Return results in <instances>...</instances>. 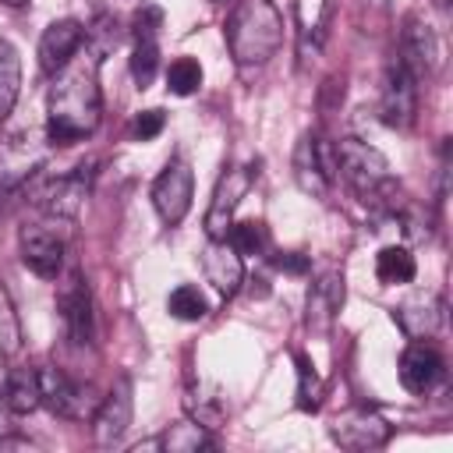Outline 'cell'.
Segmentation results:
<instances>
[{
    "mask_svg": "<svg viewBox=\"0 0 453 453\" xmlns=\"http://www.w3.org/2000/svg\"><path fill=\"white\" fill-rule=\"evenodd\" d=\"M99 60L103 53H74L50 85L46 99V142L74 145L99 127L103 117V92H99Z\"/></svg>",
    "mask_w": 453,
    "mask_h": 453,
    "instance_id": "1",
    "label": "cell"
},
{
    "mask_svg": "<svg viewBox=\"0 0 453 453\" xmlns=\"http://www.w3.org/2000/svg\"><path fill=\"white\" fill-rule=\"evenodd\" d=\"M156 446L163 453H202V449H212L216 442H212V435H209L205 425H198V421L188 418V421L166 425V432L156 439Z\"/></svg>",
    "mask_w": 453,
    "mask_h": 453,
    "instance_id": "22",
    "label": "cell"
},
{
    "mask_svg": "<svg viewBox=\"0 0 453 453\" xmlns=\"http://www.w3.org/2000/svg\"><path fill=\"white\" fill-rule=\"evenodd\" d=\"M21 350V319L11 304V294L7 287L0 283V354L4 357H14Z\"/></svg>",
    "mask_w": 453,
    "mask_h": 453,
    "instance_id": "29",
    "label": "cell"
},
{
    "mask_svg": "<svg viewBox=\"0 0 453 453\" xmlns=\"http://www.w3.org/2000/svg\"><path fill=\"white\" fill-rule=\"evenodd\" d=\"M159 25H163V11H159V7H152V4H142V11H134V21H131V28H134V39H156Z\"/></svg>",
    "mask_w": 453,
    "mask_h": 453,
    "instance_id": "33",
    "label": "cell"
},
{
    "mask_svg": "<svg viewBox=\"0 0 453 453\" xmlns=\"http://www.w3.org/2000/svg\"><path fill=\"white\" fill-rule=\"evenodd\" d=\"M57 308H60L67 340L74 347H88L92 336H96V315H92V294H88V287H85V280L78 273H71V280L60 287Z\"/></svg>",
    "mask_w": 453,
    "mask_h": 453,
    "instance_id": "10",
    "label": "cell"
},
{
    "mask_svg": "<svg viewBox=\"0 0 453 453\" xmlns=\"http://www.w3.org/2000/svg\"><path fill=\"white\" fill-rule=\"evenodd\" d=\"M226 46L241 67L265 64L283 46V14L273 0H237L226 18Z\"/></svg>",
    "mask_w": 453,
    "mask_h": 453,
    "instance_id": "2",
    "label": "cell"
},
{
    "mask_svg": "<svg viewBox=\"0 0 453 453\" xmlns=\"http://www.w3.org/2000/svg\"><path fill=\"white\" fill-rule=\"evenodd\" d=\"M251 180H255V170H251V166H230V170H223V177L216 180V191H212V202H209V212H205V234H209L212 241L226 237L241 198L251 191Z\"/></svg>",
    "mask_w": 453,
    "mask_h": 453,
    "instance_id": "9",
    "label": "cell"
},
{
    "mask_svg": "<svg viewBox=\"0 0 453 453\" xmlns=\"http://www.w3.org/2000/svg\"><path fill=\"white\" fill-rule=\"evenodd\" d=\"M400 382H403V389L407 393H414V396H425V393H432L439 382H442V375H446V361H442V354L432 347V343H421V340H414L403 354H400Z\"/></svg>",
    "mask_w": 453,
    "mask_h": 453,
    "instance_id": "13",
    "label": "cell"
},
{
    "mask_svg": "<svg viewBox=\"0 0 453 453\" xmlns=\"http://www.w3.org/2000/svg\"><path fill=\"white\" fill-rule=\"evenodd\" d=\"M414 273H418L414 255H411L403 244H389V248H382V251L375 255V276H379L382 283H389V287L411 283Z\"/></svg>",
    "mask_w": 453,
    "mask_h": 453,
    "instance_id": "25",
    "label": "cell"
},
{
    "mask_svg": "<svg viewBox=\"0 0 453 453\" xmlns=\"http://www.w3.org/2000/svg\"><path fill=\"white\" fill-rule=\"evenodd\" d=\"M435 4H439V7H446V4H449V0H435Z\"/></svg>",
    "mask_w": 453,
    "mask_h": 453,
    "instance_id": "37",
    "label": "cell"
},
{
    "mask_svg": "<svg viewBox=\"0 0 453 453\" xmlns=\"http://www.w3.org/2000/svg\"><path fill=\"white\" fill-rule=\"evenodd\" d=\"M276 269H287V273H304V269H308V258H304V255H283V258H276Z\"/></svg>",
    "mask_w": 453,
    "mask_h": 453,
    "instance_id": "34",
    "label": "cell"
},
{
    "mask_svg": "<svg viewBox=\"0 0 453 453\" xmlns=\"http://www.w3.org/2000/svg\"><path fill=\"white\" fill-rule=\"evenodd\" d=\"M163 124H166V113H163V110H142V113L131 120V134H134L138 142H152V138L163 131Z\"/></svg>",
    "mask_w": 453,
    "mask_h": 453,
    "instance_id": "32",
    "label": "cell"
},
{
    "mask_svg": "<svg viewBox=\"0 0 453 453\" xmlns=\"http://www.w3.org/2000/svg\"><path fill=\"white\" fill-rule=\"evenodd\" d=\"M198 85H202V64L195 57L170 60V67H166V88L173 96H191V92H198Z\"/></svg>",
    "mask_w": 453,
    "mask_h": 453,
    "instance_id": "28",
    "label": "cell"
},
{
    "mask_svg": "<svg viewBox=\"0 0 453 453\" xmlns=\"http://www.w3.org/2000/svg\"><path fill=\"white\" fill-rule=\"evenodd\" d=\"M131 411H134V400H131V379H117V386L99 400L96 414H92V435L99 446H117L131 425Z\"/></svg>",
    "mask_w": 453,
    "mask_h": 453,
    "instance_id": "12",
    "label": "cell"
},
{
    "mask_svg": "<svg viewBox=\"0 0 453 453\" xmlns=\"http://www.w3.org/2000/svg\"><path fill=\"white\" fill-rule=\"evenodd\" d=\"M340 304H343V276L336 269H329L308 287V329L326 333L333 326Z\"/></svg>",
    "mask_w": 453,
    "mask_h": 453,
    "instance_id": "19",
    "label": "cell"
},
{
    "mask_svg": "<svg viewBox=\"0 0 453 453\" xmlns=\"http://www.w3.org/2000/svg\"><path fill=\"white\" fill-rule=\"evenodd\" d=\"M156 71H159V46H156V39H134V50H131V78H134V85L149 88Z\"/></svg>",
    "mask_w": 453,
    "mask_h": 453,
    "instance_id": "27",
    "label": "cell"
},
{
    "mask_svg": "<svg viewBox=\"0 0 453 453\" xmlns=\"http://www.w3.org/2000/svg\"><path fill=\"white\" fill-rule=\"evenodd\" d=\"M88 166H74L71 173H60L53 180H46L39 191H35V205H42L50 216H60V219H74L88 198Z\"/></svg>",
    "mask_w": 453,
    "mask_h": 453,
    "instance_id": "11",
    "label": "cell"
},
{
    "mask_svg": "<svg viewBox=\"0 0 453 453\" xmlns=\"http://www.w3.org/2000/svg\"><path fill=\"white\" fill-rule=\"evenodd\" d=\"M166 311H170L173 319H180V322H198V319L209 315V301L202 297V290H198L195 283H180V287L170 290Z\"/></svg>",
    "mask_w": 453,
    "mask_h": 453,
    "instance_id": "26",
    "label": "cell"
},
{
    "mask_svg": "<svg viewBox=\"0 0 453 453\" xmlns=\"http://www.w3.org/2000/svg\"><path fill=\"white\" fill-rule=\"evenodd\" d=\"M226 241L241 251V255H258L265 248V226L255 223V219H241V223H230L226 230Z\"/></svg>",
    "mask_w": 453,
    "mask_h": 453,
    "instance_id": "31",
    "label": "cell"
},
{
    "mask_svg": "<svg viewBox=\"0 0 453 453\" xmlns=\"http://www.w3.org/2000/svg\"><path fill=\"white\" fill-rule=\"evenodd\" d=\"M389 435H393V425L368 407H350L329 425V439L340 449H379L389 442Z\"/></svg>",
    "mask_w": 453,
    "mask_h": 453,
    "instance_id": "6",
    "label": "cell"
},
{
    "mask_svg": "<svg viewBox=\"0 0 453 453\" xmlns=\"http://www.w3.org/2000/svg\"><path fill=\"white\" fill-rule=\"evenodd\" d=\"M0 449H32V442L28 439H4L0 435Z\"/></svg>",
    "mask_w": 453,
    "mask_h": 453,
    "instance_id": "35",
    "label": "cell"
},
{
    "mask_svg": "<svg viewBox=\"0 0 453 453\" xmlns=\"http://www.w3.org/2000/svg\"><path fill=\"white\" fill-rule=\"evenodd\" d=\"M21 92V57L11 39H0V120L11 117Z\"/></svg>",
    "mask_w": 453,
    "mask_h": 453,
    "instance_id": "23",
    "label": "cell"
},
{
    "mask_svg": "<svg viewBox=\"0 0 453 453\" xmlns=\"http://www.w3.org/2000/svg\"><path fill=\"white\" fill-rule=\"evenodd\" d=\"M184 407H188L191 421L205 425L209 432H212V428H219V425L226 421V400H223L212 386H202V382H198V386L184 396Z\"/></svg>",
    "mask_w": 453,
    "mask_h": 453,
    "instance_id": "24",
    "label": "cell"
},
{
    "mask_svg": "<svg viewBox=\"0 0 453 453\" xmlns=\"http://www.w3.org/2000/svg\"><path fill=\"white\" fill-rule=\"evenodd\" d=\"M202 269H205V280L223 297H230V294H237V287L244 280V255L226 237H219V241L209 237V244L202 248Z\"/></svg>",
    "mask_w": 453,
    "mask_h": 453,
    "instance_id": "15",
    "label": "cell"
},
{
    "mask_svg": "<svg viewBox=\"0 0 453 453\" xmlns=\"http://www.w3.org/2000/svg\"><path fill=\"white\" fill-rule=\"evenodd\" d=\"M0 4H7V7H21V4H28V0H0Z\"/></svg>",
    "mask_w": 453,
    "mask_h": 453,
    "instance_id": "36",
    "label": "cell"
},
{
    "mask_svg": "<svg viewBox=\"0 0 453 453\" xmlns=\"http://www.w3.org/2000/svg\"><path fill=\"white\" fill-rule=\"evenodd\" d=\"M39 372V393H42V403L57 414V418H71V421H85L96 414L99 400L92 396V386L71 379L64 368L57 365H42L35 368Z\"/></svg>",
    "mask_w": 453,
    "mask_h": 453,
    "instance_id": "5",
    "label": "cell"
},
{
    "mask_svg": "<svg viewBox=\"0 0 453 453\" xmlns=\"http://www.w3.org/2000/svg\"><path fill=\"white\" fill-rule=\"evenodd\" d=\"M18 244H21L25 269H32L42 280H57L60 276V269H64V241L57 234L39 230V226H25Z\"/></svg>",
    "mask_w": 453,
    "mask_h": 453,
    "instance_id": "17",
    "label": "cell"
},
{
    "mask_svg": "<svg viewBox=\"0 0 453 453\" xmlns=\"http://www.w3.org/2000/svg\"><path fill=\"white\" fill-rule=\"evenodd\" d=\"M329 14H333L329 0H297V53H301V60H308L322 50L326 32H329Z\"/></svg>",
    "mask_w": 453,
    "mask_h": 453,
    "instance_id": "20",
    "label": "cell"
},
{
    "mask_svg": "<svg viewBox=\"0 0 453 453\" xmlns=\"http://www.w3.org/2000/svg\"><path fill=\"white\" fill-rule=\"evenodd\" d=\"M396 326L403 329V336L411 340H428L439 326H442V301L435 294H411L400 308H393Z\"/></svg>",
    "mask_w": 453,
    "mask_h": 453,
    "instance_id": "18",
    "label": "cell"
},
{
    "mask_svg": "<svg viewBox=\"0 0 453 453\" xmlns=\"http://www.w3.org/2000/svg\"><path fill=\"white\" fill-rule=\"evenodd\" d=\"M191 195H195V173L184 159H173L152 184V209L166 226H177L191 209Z\"/></svg>",
    "mask_w": 453,
    "mask_h": 453,
    "instance_id": "7",
    "label": "cell"
},
{
    "mask_svg": "<svg viewBox=\"0 0 453 453\" xmlns=\"http://www.w3.org/2000/svg\"><path fill=\"white\" fill-rule=\"evenodd\" d=\"M294 180L304 195L311 198H326L329 188L340 180V166H336V145L319 138V134H304L294 149Z\"/></svg>",
    "mask_w": 453,
    "mask_h": 453,
    "instance_id": "4",
    "label": "cell"
},
{
    "mask_svg": "<svg viewBox=\"0 0 453 453\" xmlns=\"http://www.w3.org/2000/svg\"><path fill=\"white\" fill-rule=\"evenodd\" d=\"M85 42V28L74 18H60L53 25H46V32L39 35V67L46 74H57Z\"/></svg>",
    "mask_w": 453,
    "mask_h": 453,
    "instance_id": "16",
    "label": "cell"
},
{
    "mask_svg": "<svg viewBox=\"0 0 453 453\" xmlns=\"http://www.w3.org/2000/svg\"><path fill=\"white\" fill-rule=\"evenodd\" d=\"M418 81L421 78H428L435 67H439V39H435V32H432V25L428 21H421V18H407L403 21V32H400V57H396Z\"/></svg>",
    "mask_w": 453,
    "mask_h": 453,
    "instance_id": "14",
    "label": "cell"
},
{
    "mask_svg": "<svg viewBox=\"0 0 453 453\" xmlns=\"http://www.w3.org/2000/svg\"><path fill=\"white\" fill-rule=\"evenodd\" d=\"M42 403L39 372L35 368H11L4 379V407L11 414H32Z\"/></svg>",
    "mask_w": 453,
    "mask_h": 453,
    "instance_id": "21",
    "label": "cell"
},
{
    "mask_svg": "<svg viewBox=\"0 0 453 453\" xmlns=\"http://www.w3.org/2000/svg\"><path fill=\"white\" fill-rule=\"evenodd\" d=\"M418 113V78L393 60L382 74V92H379V117L389 127H411Z\"/></svg>",
    "mask_w": 453,
    "mask_h": 453,
    "instance_id": "8",
    "label": "cell"
},
{
    "mask_svg": "<svg viewBox=\"0 0 453 453\" xmlns=\"http://www.w3.org/2000/svg\"><path fill=\"white\" fill-rule=\"evenodd\" d=\"M294 361H297V407L301 411H319L322 382H319V375H315V368H311V361L304 354H297Z\"/></svg>",
    "mask_w": 453,
    "mask_h": 453,
    "instance_id": "30",
    "label": "cell"
},
{
    "mask_svg": "<svg viewBox=\"0 0 453 453\" xmlns=\"http://www.w3.org/2000/svg\"><path fill=\"white\" fill-rule=\"evenodd\" d=\"M336 145V166H340V177L357 191V198L365 205H386L393 209V173H389V159L361 142V138H340L333 142Z\"/></svg>",
    "mask_w": 453,
    "mask_h": 453,
    "instance_id": "3",
    "label": "cell"
}]
</instances>
